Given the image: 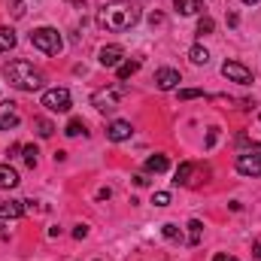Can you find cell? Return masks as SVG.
Here are the masks:
<instances>
[{"label": "cell", "instance_id": "cell-25", "mask_svg": "<svg viewBox=\"0 0 261 261\" xmlns=\"http://www.w3.org/2000/svg\"><path fill=\"white\" fill-rule=\"evenodd\" d=\"M197 97H206L200 88H182L179 91V100H197Z\"/></svg>", "mask_w": 261, "mask_h": 261}, {"label": "cell", "instance_id": "cell-30", "mask_svg": "<svg viewBox=\"0 0 261 261\" xmlns=\"http://www.w3.org/2000/svg\"><path fill=\"white\" fill-rule=\"evenodd\" d=\"M134 186H149V176H146V173H137V176H134Z\"/></svg>", "mask_w": 261, "mask_h": 261}, {"label": "cell", "instance_id": "cell-18", "mask_svg": "<svg viewBox=\"0 0 261 261\" xmlns=\"http://www.w3.org/2000/svg\"><path fill=\"white\" fill-rule=\"evenodd\" d=\"M34 130H37V137H43V140H49V137L55 134V125H52L49 119H34Z\"/></svg>", "mask_w": 261, "mask_h": 261}, {"label": "cell", "instance_id": "cell-16", "mask_svg": "<svg viewBox=\"0 0 261 261\" xmlns=\"http://www.w3.org/2000/svg\"><path fill=\"white\" fill-rule=\"evenodd\" d=\"M173 9L179 15H197L200 12V0H173Z\"/></svg>", "mask_w": 261, "mask_h": 261}, {"label": "cell", "instance_id": "cell-21", "mask_svg": "<svg viewBox=\"0 0 261 261\" xmlns=\"http://www.w3.org/2000/svg\"><path fill=\"white\" fill-rule=\"evenodd\" d=\"M189 61H192V64H206V61H210V52H206L203 46H192V49H189Z\"/></svg>", "mask_w": 261, "mask_h": 261}, {"label": "cell", "instance_id": "cell-12", "mask_svg": "<svg viewBox=\"0 0 261 261\" xmlns=\"http://www.w3.org/2000/svg\"><path fill=\"white\" fill-rule=\"evenodd\" d=\"M24 216V200H0V219H18Z\"/></svg>", "mask_w": 261, "mask_h": 261}, {"label": "cell", "instance_id": "cell-15", "mask_svg": "<svg viewBox=\"0 0 261 261\" xmlns=\"http://www.w3.org/2000/svg\"><path fill=\"white\" fill-rule=\"evenodd\" d=\"M167 167H170L167 155H149V158H146V170H149V173H164Z\"/></svg>", "mask_w": 261, "mask_h": 261}, {"label": "cell", "instance_id": "cell-32", "mask_svg": "<svg viewBox=\"0 0 261 261\" xmlns=\"http://www.w3.org/2000/svg\"><path fill=\"white\" fill-rule=\"evenodd\" d=\"M213 261H231V258H228L225 252H219V255H216V258H213Z\"/></svg>", "mask_w": 261, "mask_h": 261}, {"label": "cell", "instance_id": "cell-6", "mask_svg": "<svg viewBox=\"0 0 261 261\" xmlns=\"http://www.w3.org/2000/svg\"><path fill=\"white\" fill-rule=\"evenodd\" d=\"M43 107L49 113H67L70 110V91L67 88H49V91H43Z\"/></svg>", "mask_w": 261, "mask_h": 261}, {"label": "cell", "instance_id": "cell-9", "mask_svg": "<svg viewBox=\"0 0 261 261\" xmlns=\"http://www.w3.org/2000/svg\"><path fill=\"white\" fill-rule=\"evenodd\" d=\"M97 61H100V67H119L125 61V49L122 46H103L97 52Z\"/></svg>", "mask_w": 261, "mask_h": 261}, {"label": "cell", "instance_id": "cell-13", "mask_svg": "<svg viewBox=\"0 0 261 261\" xmlns=\"http://www.w3.org/2000/svg\"><path fill=\"white\" fill-rule=\"evenodd\" d=\"M18 186V170L9 164H0V189H15Z\"/></svg>", "mask_w": 261, "mask_h": 261}, {"label": "cell", "instance_id": "cell-14", "mask_svg": "<svg viewBox=\"0 0 261 261\" xmlns=\"http://www.w3.org/2000/svg\"><path fill=\"white\" fill-rule=\"evenodd\" d=\"M192 173H195V164H192V161H182V164L176 167V173H173V182H176V186H189V182H192Z\"/></svg>", "mask_w": 261, "mask_h": 261}, {"label": "cell", "instance_id": "cell-2", "mask_svg": "<svg viewBox=\"0 0 261 261\" xmlns=\"http://www.w3.org/2000/svg\"><path fill=\"white\" fill-rule=\"evenodd\" d=\"M3 76L9 79V85H15L18 91H40L43 88V73L37 70V67L31 64V61H24V58H15V61H9V64L3 67Z\"/></svg>", "mask_w": 261, "mask_h": 261}, {"label": "cell", "instance_id": "cell-26", "mask_svg": "<svg viewBox=\"0 0 261 261\" xmlns=\"http://www.w3.org/2000/svg\"><path fill=\"white\" fill-rule=\"evenodd\" d=\"M152 203H155V206H167V203H170V192H155V195H152Z\"/></svg>", "mask_w": 261, "mask_h": 261}, {"label": "cell", "instance_id": "cell-8", "mask_svg": "<svg viewBox=\"0 0 261 261\" xmlns=\"http://www.w3.org/2000/svg\"><path fill=\"white\" fill-rule=\"evenodd\" d=\"M179 82H182V76H179V70H173V67H161V70L155 73V85H158L161 91H173Z\"/></svg>", "mask_w": 261, "mask_h": 261}, {"label": "cell", "instance_id": "cell-4", "mask_svg": "<svg viewBox=\"0 0 261 261\" xmlns=\"http://www.w3.org/2000/svg\"><path fill=\"white\" fill-rule=\"evenodd\" d=\"M128 94V88L125 85H110V88H100V91H94L91 94V107L94 110H100V113H116L119 110V100Z\"/></svg>", "mask_w": 261, "mask_h": 261}, {"label": "cell", "instance_id": "cell-27", "mask_svg": "<svg viewBox=\"0 0 261 261\" xmlns=\"http://www.w3.org/2000/svg\"><path fill=\"white\" fill-rule=\"evenodd\" d=\"M164 237H167V240H179V228H176L173 222H167V225H164Z\"/></svg>", "mask_w": 261, "mask_h": 261}, {"label": "cell", "instance_id": "cell-7", "mask_svg": "<svg viewBox=\"0 0 261 261\" xmlns=\"http://www.w3.org/2000/svg\"><path fill=\"white\" fill-rule=\"evenodd\" d=\"M222 76H225L228 82H237V85H249V82H252V70L243 67L240 61H225V64H222Z\"/></svg>", "mask_w": 261, "mask_h": 261}, {"label": "cell", "instance_id": "cell-31", "mask_svg": "<svg viewBox=\"0 0 261 261\" xmlns=\"http://www.w3.org/2000/svg\"><path fill=\"white\" fill-rule=\"evenodd\" d=\"M216 140H219V130L213 128V130H210V137H206V146H213V143H216Z\"/></svg>", "mask_w": 261, "mask_h": 261}, {"label": "cell", "instance_id": "cell-20", "mask_svg": "<svg viewBox=\"0 0 261 261\" xmlns=\"http://www.w3.org/2000/svg\"><path fill=\"white\" fill-rule=\"evenodd\" d=\"M137 70H140V61H122V64L116 67V73H119V79H122V82H125V79H130Z\"/></svg>", "mask_w": 261, "mask_h": 261}, {"label": "cell", "instance_id": "cell-33", "mask_svg": "<svg viewBox=\"0 0 261 261\" xmlns=\"http://www.w3.org/2000/svg\"><path fill=\"white\" fill-rule=\"evenodd\" d=\"M70 3H73V6H79V9L85 6V0H70Z\"/></svg>", "mask_w": 261, "mask_h": 261}, {"label": "cell", "instance_id": "cell-22", "mask_svg": "<svg viewBox=\"0 0 261 261\" xmlns=\"http://www.w3.org/2000/svg\"><path fill=\"white\" fill-rule=\"evenodd\" d=\"M64 134H67V137H79V134L85 137L88 130H85V122H82V119H70V122H67V128H64Z\"/></svg>", "mask_w": 261, "mask_h": 261}, {"label": "cell", "instance_id": "cell-1", "mask_svg": "<svg viewBox=\"0 0 261 261\" xmlns=\"http://www.w3.org/2000/svg\"><path fill=\"white\" fill-rule=\"evenodd\" d=\"M140 15H143V9L137 3H130V0H113V3H103L97 9V28L122 34V31H130L140 21Z\"/></svg>", "mask_w": 261, "mask_h": 261}, {"label": "cell", "instance_id": "cell-10", "mask_svg": "<svg viewBox=\"0 0 261 261\" xmlns=\"http://www.w3.org/2000/svg\"><path fill=\"white\" fill-rule=\"evenodd\" d=\"M130 122H122V119H116V122H110L107 125V140H113V143H122V140H130Z\"/></svg>", "mask_w": 261, "mask_h": 261}, {"label": "cell", "instance_id": "cell-3", "mask_svg": "<svg viewBox=\"0 0 261 261\" xmlns=\"http://www.w3.org/2000/svg\"><path fill=\"white\" fill-rule=\"evenodd\" d=\"M31 46L40 49V52H46V55H58L64 49V40H61V34L55 28H37L31 34Z\"/></svg>", "mask_w": 261, "mask_h": 261}, {"label": "cell", "instance_id": "cell-29", "mask_svg": "<svg viewBox=\"0 0 261 261\" xmlns=\"http://www.w3.org/2000/svg\"><path fill=\"white\" fill-rule=\"evenodd\" d=\"M73 237H76V240H82V237H88V225H76V231H73Z\"/></svg>", "mask_w": 261, "mask_h": 261}, {"label": "cell", "instance_id": "cell-11", "mask_svg": "<svg viewBox=\"0 0 261 261\" xmlns=\"http://www.w3.org/2000/svg\"><path fill=\"white\" fill-rule=\"evenodd\" d=\"M15 103H0V130H12V128H18V113L12 110Z\"/></svg>", "mask_w": 261, "mask_h": 261}, {"label": "cell", "instance_id": "cell-5", "mask_svg": "<svg viewBox=\"0 0 261 261\" xmlns=\"http://www.w3.org/2000/svg\"><path fill=\"white\" fill-rule=\"evenodd\" d=\"M237 173L243 176H261V146L252 143L249 149H243L237 155Z\"/></svg>", "mask_w": 261, "mask_h": 261}, {"label": "cell", "instance_id": "cell-34", "mask_svg": "<svg viewBox=\"0 0 261 261\" xmlns=\"http://www.w3.org/2000/svg\"><path fill=\"white\" fill-rule=\"evenodd\" d=\"M243 3H258V0H243Z\"/></svg>", "mask_w": 261, "mask_h": 261}, {"label": "cell", "instance_id": "cell-23", "mask_svg": "<svg viewBox=\"0 0 261 261\" xmlns=\"http://www.w3.org/2000/svg\"><path fill=\"white\" fill-rule=\"evenodd\" d=\"M37 146H21V158H24V164L28 167H37Z\"/></svg>", "mask_w": 261, "mask_h": 261}, {"label": "cell", "instance_id": "cell-24", "mask_svg": "<svg viewBox=\"0 0 261 261\" xmlns=\"http://www.w3.org/2000/svg\"><path fill=\"white\" fill-rule=\"evenodd\" d=\"M213 31H216V21H213L210 15H203V18L197 21V34H200V37H206V34H213Z\"/></svg>", "mask_w": 261, "mask_h": 261}, {"label": "cell", "instance_id": "cell-19", "mask_svg": "<svg viewBox=\"0 0 261 261\" xmlns=\"http://www.w3.org/2000/svg\"><path fill=\"white\" fill-rule=\"evenodd\" d=\"M200 234H203V222L200 219H192L189 222V246H197L200 243Z\"/></svg>", "mask_w": 261, "mask_h": 261}, {"label": "cell", "instance_id": "cell-28", "mask_svg": "<svg viewBox=\"0 0 261 261\" xmlns=\"http://www.w3.org/2000/svg\"><path fill=\"white\" fill-rule=\"evenodd\" d=\"M12 15H15V18H21V15H24V3H21V0H15V3H12Z\"/></svg>", "mask_w": 261, "mask_h": 261}, {"label": "cell", "instance_id": "cell-17", "mask_svg": "<svg viewBox=\"0 0 261 261\" xmlns=\"http://www.w3.org/2000/svg\"><path fill=\"white\" fill-rule=\"evenodd\" d=\"M15 31L12 28H0V52H9V49H15Z\"/></svg>", "mask_w": 261, "mask_h": 261}]
</instances>
